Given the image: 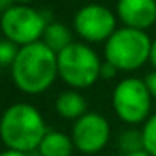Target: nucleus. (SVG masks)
<instances>
[{
  "label": "nucleus",
  "instance_id": "f257e3e1",
  "mask_svg": "<svg viewBox=\"0 0 156 156\" xmlns=\"http://www.w3.org/2000/svg\"><path fill=\"white\" fill-rule=\"evenodd\" d=\"M59 76L57 54L44 42L24 45L12 64V79L25 94H41L54 84Z\"/></svg>",
  "mask_w": 156,
  "mask_h": 156
},
{
  "label": "nucleus",
  "instance_id": "f03ea898",
  "mask_svg": "<svg viewBox=\"0 0 156 156\" xmlns=\"http://www.w3.org/2000/svg\"><path fill=\"white\" fill-rule=\"evenodd\" d=\"M45 134V121L32 104L17 102L5 109L0 122V136L7 149L32 153L39 149Z\"/></svg>",
  "mask_w": 156,
  "mask_h": 156
},
{
  "label": "nucleus",
  "instance_id": "7ed1b4c3",
  "mask_svg": "<svg viewBox=\"0 0 156 156\" xmlns=\"http://www.w3.org/2000/svg\"><path fill=\"white\" fill-rule=\"evenodd\" d=\"M151 45L153 42L144 30L122 27L108 39L104 55L118 71H134L149 59Z\"/></svg>",
  "mask_w": 156,
  "mask_h": 156
},
{
  "label": "nucleus",
  "instance_id": "20e7f679",
  "mask_svg": "<svg viewBox=\"0 0 156 156\" xmlns=\"http://www.w3.org/2000/svg\"><path fill=\"white\" fill-rule=\"evenodd\" d=\"M101 61L91 47L74 44L57 54L61 79L74 89H86L101 77Z\"/></svg>",
  "mask_w": 156,
  "mask_h": 156
},
{
  "label": "nucleus",
  "instance_id": "39448f33",
  "mask_svg": "<svg viewBox=\"0 0 156 156\" xmlns=\"http://www.w3.org/2000/svg\"><path fill=\"white\" fill-rule=\"evenodd\" d=\"M112 109L128 124L146 122L151 109V94L144 81L138 77L122 79L112 91Z\"/></svg>",
  "mask_w": 156,
  "mask_h": 156
},
{
  "label": "nucleus",
  "instance_id": "423d86ee",
  "mask_svg": "<svg viewBox=\"0 0 156 156\" xmlns=\"http://www.w3.org/2000/svg\"><path fill=\"white\" fill-rule=\"evenodd\" d=\"M45 27V19L30 7L12 5L2 15V30L7 41L22 47L39 42V39L44 35Z\"/></svg>",
  "mask_w": 156,
  "mask_h": 156
},
{
  "label": "nucleus",
  "instance_id": "0eeeda50",
  "mask_svg": "<svg viewBox=\"0 0 156 156\" xmlns=\"http://www.w3.org/2000/svg\"><path fill=\"white\" fill-rule=\"evenodd\" d=\"M72 141L76 149L84 154L99 153L111 138V128L108 119L99 112H86L72 126Z\"/></svg>",
  "mask_w": 156,
  "mask_h": 156
},
{
  "label": "nucleus",
  "instance_id": "6e6552de",
  "mask_svg": "<svg viewBox=\"0 0 156 156\" xmlns=\"http://www.w3.org/2000/svg\"><path fill=\"white\" fill-rule=\"evenodd\" d=\"M116 20L111 10L98 4L82 7L74 17V29L87 42L108 41L114 34Z\"/></svg>",
  "mask_w": 156,
  "mask_h": 156
},
{
  "label": "nucleus",
  "instance_id": "1a4fd4ad",
  "mask_svg": "<svg viewBox=\"0 0 156 156\" xmlns=\"http://www.w3.org/2000/svg\"><path fill=\"white\" fill-rule=\"evenodd\" d=\"M118 15L129 29L144 30L156 22L154 0H119Z\"/></svg>",
  "mask_w": 156,
  "mask_h": 156
},
{
  "label": "nucleus",
  "instance_id": "9d476101",
  "mask_svg": "<svg viewBox=\"0 0 156 156\" xmlns=\"http://www.w3.org/2000/svg\"><path fill=\"white\" fill-rule=\"evenodd\" d=\"M55 111L61 118L77 121L87 112V102L77 91H66L55 99Z\"/></svg>",
  "mask_w": 156,
  "mask_h": 156
},
{
  "label": "nucleus",
  "instance_id": "9b49d317",
  "mask_svg": "<svg viewBox=\"0 0 156 156\" xmlns=\"http://www.w3.org/2000/svg\"><path fill=\"white\" fill-rule=\"evenodd\" d=\"M74 148L76 146L72 138L66 133L47 131L37 151L41 156H71Z\"/></svg>",
  "mask_w": 156,
  "mask_h": 156
},
{
  "label": "nucleus",
  "instance_id": "f8f14e48",
  "mask_svg": "<svg viewBox=\"0 0 156 156\" xmlns=\"http://www.w3.org/2000/svg\"><path fill=\"white\" fill-rule=\"evenodd\" d=\"M42 37H44L42 42H44L51 51H54L55 54L62 52L66 47H69V45L72 44L69 29L66 27V25H62V24H57V22L49 24L47 27H45Z\"/></svg>",
  "mask_w": 156,
  "mask_h": 156
},
{
  "label": "nucleus",
  "instance_id": "ddd939ff",
  "mask_svg": "<svg viewBox=\"0 0 156 156\" xmlns=\"http://www.w3.org/2000/svg\"><path fill=\"white\" fill-rule=\"evenodd\" d=\"M118 144H119V148H121L122 154L141 151V149H144L143 131H138V129H126V131H122L121 134H119Z\"/></svg>",
  "mask_w": 156,
  "mask_h": 156
},
{
  "label": "nucleus",
  "instance_id": "4468645a",
  "mask_svg": "<svg viewBox=\"0 0 156 156\" xmlns=\"http://www.w3.org/2000/svg\"><path fill=\"white\" fill-rule=\"evenodd\" d=\"M143 143L144 151H148L151 156H156V114L149 116L148 121L143 124Z\"/></svg>",
  "mask_w": 156,
  "mask_h": 156
},
{
  "label": "nucleus",
  "instance_id": "2eb2a0df",
  "mask_svg": "<svg viewBox=\"0 0 156 156\" xmlns=\"http://www.w3.org/2000/svg\"><path fill=\"white\" fill-rule=\"evenodd\" d=\"M17 54H19L17 44H14L10 41L0 42V64H2V67H9V66L12 67Z\"/></svg>",
  "mask_w": 156,
  "mask_h": 156
},
{
  "label": "nucleus",
  "instance_id": "dca6fc26",
  "mask_svg": "<svg viewBox=\"0 0 156 156\" xmlns=\"http://www.w3.org/2000/svg\"><path fill=\"white\" fill-rule=\"evenodd\" d=\"M144 84H146V87H148V91H149V94H151V98H156V71L149 72V74L146 76Z\"/></svg>",
  "mask_w": 156,
  "mask_h": 156
},
{
  "label": "nucleus",
  "instance_id": "f3484780",
  "mask_svg": "<svg viewBox=\"0 0 156 156\" xmlns=\"http://www.w3.org/2000/svg\"><path fill=\"white\" fill-rule=\"evenodd\" d=\"M116 74H118V69H116L114 66L111 64V62L106 61L104 64L101 66V77H104V79H111V77H114Z\"/></svg>",
  "mask_w": 156,
  "mask_h": 156
},
{
  "label": "nucleus",
  "instance_id": "a211bd4d",
  "mask_svg": "<svg viewBox=\"0 0 156 156\" xmlns=\"http://www.w3.org/2000/svg\"><path fill=\"white\" fill-rule=\"evenodd\" d=\"M0 156H29V153H22V151H14V149H7Z\"/></svg>",
  "mask_w": 156,
  "mask_h": 156
},
{
  "label": "nucleus",
  "instance_id": "6ab92c4d",
  "mask_svg": "<svg viewBox=\"0 0 156 156\" xmlns=\"http://www.w3.org/2000/svg\"><path fill=\"white\" fill-rule=\"evenodd\" d=\"M149 61H151V64L156 67V41L153 42V45H151V55H149Z\"/></svg>",
  "mask_w": 156,
  "mask_h": 156
},
{
  "label": "nucleus",
  "instance_id": "aec40b11",
  "mask_svg": "<svg viewBox=\"0 0 156 156\" xmlns=\"http://www.w3.org/2000/svg\"><path fill=\"white\" fill-rule=\"evenodd\" d=\"M14 2V0H0V9H2V12L9 10L10 9V4Z\"/></svg>",
  "mask_w": 156,
  "mask_h": 156
},
{
  "label": "nucleus",
  "instance_id": "412c9836",
  "mask_svg": "<svg viewBox=\"0 0 156 156\" xmlns=\"http://www.w3.org/2000/svg\"><path fill=\"white\" fill-rule=\"evenodd\" d=\"M122 156H151L148 151L141 149V151H134V153H128V154H122Z\"/></svg>",
  "mask_w": 156,
  "mask_h": 156
},
{
  "label": "nucleus",
  "instance_id": "4be33fe9",
  "mask_svg": "<svg viewBox=\"0 0 156 156\" xmlns=\"http://www.w3.org/2000/svg\"><path fill=\"white\" fill-rule=\"evenodd\" d=\"M17 2H22V4H25V2H30V0H17Z\"/></svg>",
  "mask_w": 156,
  "mask_h": 156
}]
</instances>
